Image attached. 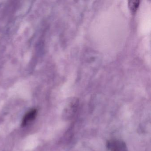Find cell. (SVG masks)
I'll return each mask as SVG.
<instances>
[{"label":"cell","mask_w":151,"mask_h":151,"mask_svg":"<svg viewBox=\"0 0 151 151\" xmlns=\"http://www.w3.org/2000/svg\"><path fill=\"white\" fill-rule=\"evenodd\" d=\"M37 110L36 109H31L27 112L23 118L22 123V127H25L34 121L37 117Z\"/></svg>","instance_id":"obj_3"},{"label":"cell","mask_w":151,"mask_h":151,"mask_svg":"<svg viewBox=\"0 0 151 151\" xmlns=\"http://www.w3.org/2000/svg\"><path fill=\"white\" fill-rule=\"evenodd\" d=\"M106 145L109 151H128L126 144L122 140L114 139L109 140Z\"/></svg>","instance_id":"obj_2"},{"label":"cell","mask_w":151,"mask_h":151,"mask_svg":"<svg viewBox=\"0 0 151 151\" xmlns=\"http://www.w3.org/2000/svg\"><path fill=\"white\" fill-rule=\"evenodd\" d=\"M79 101L76 98H72L68 101L63 113V119L69 121L74 117L77 111Z\"/></svg>","instance_id":"obj_1"},{"label":"cell","mask_w":151,"mask_h":151,"mask_svg":"<svg viewBox=\"0 0 151 151\" xmlns=\"http://www.w3.org/2000/svg\"><path fill=\"white\" fill-rule=\"evenodd\" d=\"M139 1H129V6L131 11L135 12L139 5Z\"/></svg>","instance_id":"obj_4"}]
</instances>
